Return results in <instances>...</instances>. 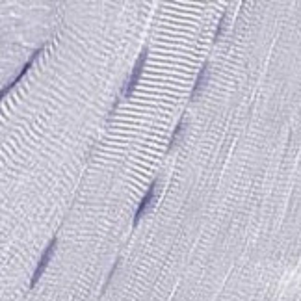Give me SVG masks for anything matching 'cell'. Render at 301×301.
<instances>
[{"label": "cell", "instance_id": "7a4b0ae2", "mask_svg": "<svg viewBox=\"0 0 301 301\" xmlns=\"http://www.w3.org/2000/svg\"><path fill=\"white\" fill-rule=\"evenodd\" d=\"M54 247H56V238L52 240L49 245H47V249L43 251L41 259H39V264H37V268H35L34 275H32V281H30V287H35L37 285V281H39V277L43 275V272L47 270V266H49L50 259H52V253H54Z\"/></svg>", "mask_w": 301, "mask_h": 301}, {"label": "cell", "instance_id": "8992f818", "mask_svg": "<svg viewBox=\"0 0 301 301\" xmlns=\"http://www.w3.org/2000/svg\"><path fill=\"white\" fill-rule=\"evenodd\" d=\"M184 117H182L181 121H179V125L175 126V130H173V136H171V140H169V149H173L179 143V140H181V136L184 134Z\"/></svg>", "mask_w": 301, "mask_h": 301}, {"label": "cell", "instance_id": "52a82bcc", "mask_svg": "<svg viewBox=\"0 0 301 301\" xmlns=\"http://www.w3.org/2000/svg\"><path fill=\"white\" fill-rule=\"evenodd\" d=\"M225 19H227V11L223 13V17H221V22H219V28H217V32H216V39L221 35V32H223V28H225Z\"/></svg>", "mask_w": 301, "mask_h": 301}, {"label": "cell", "instance_id": "277c9868", "mask_svg": "<svg viewBox=\"0 0 301 301\" xmlns=\"http://www.w3.org/2000/svg\"><path fill=\"white\" fill-rule=\"evenodd\" d=\"M43 50H45V47H43V49H39V50H35L34 54H32V58H30L28 62L24 63V67H22V69L19 71V75H17V77H15L13 80H11V82H9V84H7L6 88H4V90H2V97H6V93H7V91L11 90V88H13V86H17V84H19V80H21V78L24 77V75H26V73H28L30 65H32V63H34L35 60H37V58L41 56V52H43Z\"/></svg>", "mask_w": 301, "mask_h": 301}, {"label": "cell", "instance_id": "5b68a950", "mask_svg": "<svg viewBox=\"0 0 301 301\" xmlns=\"http://www.w3.org/2000/svg\"><path fill=\"white\" fill-rule=\"evenodd\" d=\"M208 75H210V71H208V63H204L203 69H201V73H199V77H197L196 80V86H194V91H192V100L201 93V90H203L204 86H206V80H208Z\"/></svg>", "mask_w": 301, "mask_h": 301}, {"label": "cell", "instance_id": "6da1fadb", "mask_svg": "<svg viewBox=\"0 0 301 301\" xmlns=\"http://www.w3.org/2000/svg\"><path fill=\"white\" fill-rule=\"evenodd\" d=\"M145 58H147V49L141 50V54L138 56V60H136V63H134V71L132 75L126 78L125 86H123V91H121V95L123 97H128L130 93L134 91V88L138 86V82H140V77H141V71H143V65H145Z\"/></svg>", "mask_w": 301, "mask_h": 301}, {"label": "cell", "instance_id": "3957f363", "mask_svg": "<svg viewBox=\"0 0 301 301\" xmlns=\"http://www.w3.org/2000/svg\"><path fill=\"white\" fill-rule=\"evenodd\" d=\"M156 192H158V182H153L151 184V188L147 190V194H145V197L141 199L140 206H138V210H136V216H134V225L140 223V219L143 217V214L153 206V201L156 199Z\"/></svg>", "mask_w": 301, "mask_h": 301}]
</instances>
